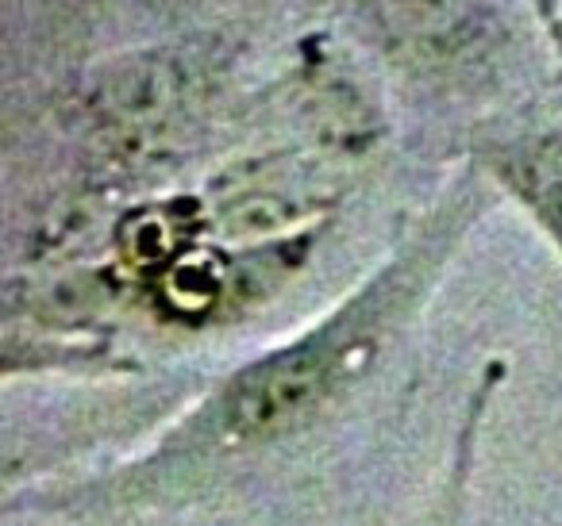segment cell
<instances>
[{"instance_id":"1","label":"cell","mask_w":562,"mask_h":526,"mask_svg":"<svg viewBox=\"0 0 562 526\" xmlns=\"http://www.w3.org/2000/svg\"><path fill=\"white\" fill-rule=\"evenodd\" d=\"M493 193L482 165H462L359 285L297 334L224 373L139 461L97 480V507L186 500L220 472L328 423L428 308Z\"/></svg>"},{"instance_id":"2","label":"cell","mask_w":562,"mask_h":526,"mask_svg":"<svg viewBox=\"0 0 562 526\" xmlns=\"http://www.w3.org/2000/svg\"><path fill=\"white\" fill-rule=\"evenodd\" d=\"M227 73L232 50L220 35L120 50L81 73L74 112L97 147L150 155L201 119Z\"/></svg>"},{"instance_id":"3","label":"cell","mask_w":562,"mask_h":526,"mask_svg":"<svg viewBox=\"0 0 562 526\" xmlns=\"http://www.w3.org/2000/svg\"><path fill=\"white\" fill-rule=\"evenodd\" d=\"M374 35L408 66L459 70L497 43L490 0H362Z\"/></svg>"},{"instance_id":"4","label":"cell","mask_w":562,"mask_h":526,"mask_svg":"<svg viewBox=\"0 0 562 526\" xmlns=\"http://www.w3.org/2000/svg\"><path fill=\"white\" fill-rule=\"evenodd\" d=\"M474 162L539 227L562 262V127L497 135L474 150Z\"/></svg>"},{"instance_id":"5","label":"cell","mask_w":562,"mask_h":526,"mask_svg":"<svg viewBox=\"0 0 562 526\" xmlns=\"http://www.w3.org/2000/svg\"><path fill=\"white\" fill-rule=\"evenodd\" d=\"M508 377L505 357H490L477 373V380L470 385L467 403L459 411V423L451 434V449L447 461L439 469L436 492L428 500V511L420 515V526H467V507L470 492H474V472H477V446H482L485 415L497 403V392Z\"/></svg>"},{"instance_id":"6","label":"cell","mask_w":562,"mask_h":526,"mask_svg":"<svg viewBox=\"0 0 562 526\" xmlns=\"http://www.w3.org/2000/svg\"><path fill=\"white\" fill-rule=\"evenodd\" d=\"M528 9L536 16V24L543 27V35L562 55V0H528Z\"/></svg>"}]
</instances>
